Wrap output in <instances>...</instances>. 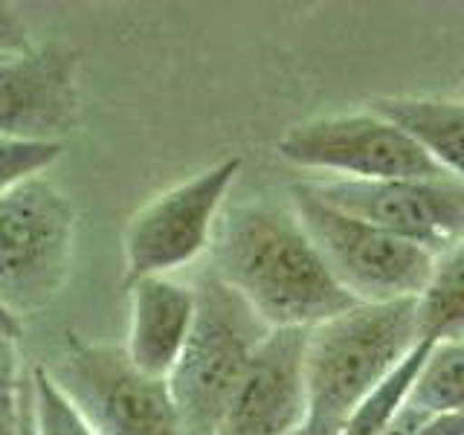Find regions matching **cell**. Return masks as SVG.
<instances>
[{
	"label": "cell",
	"mask_w": 464,
	"mask_h": 435,
	"mask_svg": "<svg viewBox=\"0 0 464 435\" xmlns=\"http://www.w3.org/2000/svg\"><path fill=\"white\" fill-rule=\"evenodd\" d=\"M294 435H331V432H325V430H319V427H314V424H304L299 432H294Z\"/></svg>",
	"instance_id": "obj_26"
},
{
	"label": "cell",
	"mask_w": 464,
	"mask_h": 435,
	"mask_svg": "<svg viewBox=\"0 0 464 435\" xmlns=\"http://www.w3.org/2000/svg\"><path fill=\"white\" fill-rule=\"evenodd\" d=\"M290 207L325 258L331 276L354 302L389 304L424 294L435 267V256L427 250L334 209L302 180L290 186Z\"/></svg>",
	"instance_id": "obj_5"
},
{
	"label": "cell",
	"mask_w": 464,
	"mask_h": 435,
	"mask_svg": "<svg viewBox=\"0 0 464 435\" xmlns=\"http://www.w3.org/2000/svg\"><path fill=\"white\" fill-rule=\"evenodd\" d=\"M79 122V53L47 44L0 58V137L62 142Z\"/></svg>",
	"instance_id": "obj_10"
},
{
	"label": "cell",
	"mask_w": 464,
	"mask_h": 435,
	"mask_svg": "<svg viewBox=\"0 0 464 435\" xmlns=\"http://www.w3.org/2000/svg\"><path fill=\"white\" fill-rule=\"evenodd\" d=\"M415 435H464V412L453 415H430L418 427Z\"/></svg>",
	"instance_id": "obj_21"
},
{
	"label": "cell",
	"mask_w": 464,
	"mask_h": 435,
	"mask_svg": "<svg viewBox=\"0 0 464 435\" xmlns=\"http://www.w3.org/2000/svg\"><path fill=\"white\" fill-rule=\"evenodd\" d=\"M198 316V290L174 276H145L128 285V337L125 354L134 366L160 381L178 366L192 337Z\"/></svg>",
	"instance_id": "obj_12"
},
{
	"label": "cell",
	"mask_w": 464,
	"mask_h": 435,
	"mask_svg": "<svg viewBox=\"0 0 464 435\" xmlns=\"http://www.w3.org/2000/svg\"><path fill=\"white\" fill-rule=\"evenodd\" d=\"M430 415H424V412H418V410H412V406H406V410L401 412V418L392 424L386 432H381V435H415L418 432V427L424 424Z\"/></svg>",
	"instance_id": "obj_23"
},
{
	"label": "cell",
	"mask_w": 464,
	"mask_h": 435,
	"mask_svg": "<svg viewBox=\"0 0 464 435\" xmlns=\"http://www.w3.org/2000/svg\"><path fill=\"white\" fill-rule=\"evenodd\" d=\"M79 215L53 180L0 195V308L18 323L47 311L72 273Z\"/></svg>",
	"instance_id": "obj_4"
},
{
	"label": "cell",
	"mask_w": 464,
	"mask_h": 435,
	"mask_svg": "<svg viewBox=\"0 0 464 435\" xmlns=\"http://www.w3.org/2000/svg\"><path fill=\"white\" fill-rule=\"evenodd\" d=\"M24 372L14 354L0 372V435H18L24 412Z\"/></svg>",
	"instance_id": "obj_19"
},
{
	"label": "cell",
	"mask_w": 464,
	"mask_h": 435,
	"mask_svg": "<svg viewBox=\"0 0 464 435\" xmlns=\"http://www.w3.org/2000/svg\"><path fill=\"white\" fill-rule=\"evenodd\" d=\"M18 435H38V430H35V403H33V374H29V366L24 372V412H21Z\"/></svg>",
	"instance_id": "obj_22"
},
{
	"label": "cell",
	"mask_w": 464,
	"mask_h": 435,
	"mask_svg": "<svg viewBox=\"0 0 464 435\" xmlns=\"http://www.w3.org/2000/svg\"><path fill=\"white\" fill-rule=\"evenodd\" d=\"M192 285L198 316L169 374V389L186 435H218L246 369L273 328L209 267Z\"/></svg>",
	"instance_id": "obj_3"
},
{
	"label": "cell",
	"mask_w": 464,
	"mask_h": 435,
	"mask_svg": "<svg viewBox=\"0 0 464 435\" xmlns=\"http://www.w3.org/2000/svg\"><path fill=\"white\" fill-rule=\"evenodd\" d=\"M62 142H24L0 137V195L33 178H41L62 157Z\"/></svg>",
	"instance_id": "obj_18"
},
{
	"label": "cell",
	"mask_w": 464,
	"mask_h": 435,
	"mask_svg": "<svg viewBox=\"0 0 464 435\" xmlns=\"http://www.w3.org/2000/svg\"><path fill=\"white\" fill-rule=\"evenodd\" d=\"M35 50L33 29L24 21V14L12 4H0V58L6 55H24Z\"/></svg>",
	"instance_id": "obj_20"
},
{
	"label": "cell",
	"mask_w": 464,
	"mask_h": 435,
	"mask_svg": "<svg viewBox=\"0 0 464 435\" xmlns=\"http://www.w3.org/2000/svg\"><path fill=\"white\" fill-rule=\"evenodd\" d=\"M304 328H273L256 352L218 435H294L311 415Z\"/></svg>",
	"instance_id": "obj_11"
},
{
	"label": "cell",
	"mask_w": 464,
	"mask_h": 435,
	"mask_svg": "<svg viewBox=\"0 0 464 435\" xmlns=\"http://www.w3.org/2000/svg\"><path fill=\"white\" fill-rule=\"evenodd\" d=\"M372 111L403 128L444 174L464 183V99L456 96H386Z\"/></svg>",
	"instance_id": "obj_13"
},
{
	"label": "cell",
	"mask_w": 464,
	"mask_h": 435,
	"mask_svg": "<svg viewBox=\"0 0 464 435\" xmlns=\"http://www.w3.org/2000/svg\"><path fill=\"white\" fill-rule=\"evenodd\" d=\"M241 166V157L218 160L130 215L122 232L128 285L145 276H171L212 250L218 221Z\"/></svg>",
	"instance_id": "obj_8"
},
{
	"label": "cell",
	"mask_w": 464,
	"mask_h": 435,
	"mask_svg": "<svg viewBox=\"0 0 464 435\" xmlns=\"http://www.w3.org/2000/svg\"><path fill=\"white\" fill-rule=\"evenodd\" d=\"M6 58H9V55H6Z\"/></svg>",
	"instance_id": "obj_27"
},
{
	"label": "cell",
	"mask_w": 464,
	"mask_h": 435,
	"mask_svg": "<svg viewBox=\"0 0 464 435\" xmlns=\"http://www.w3.org/2000/svg\"><path fill=\"white\" fill-rule=\"evenodd\" d=\"M12 357H14V340L9 337L4 328H0V372H4V366Z\"/></svg>",
	"instance_id": "obj_25"
},
{
	"label": "cell",
	"mask_w": 464,
	"mask_h": 435,
	"mask_svg": "<svg viewBox=\"0 0 464 435\" xmlns=\"http://www.w3.org/2000/svg\"><path fill=\"white\" fill-rule=\"evenodd\" d=\"M0 328H4L12 340H18L24 334V323H18V319H14L6 308H0Z\"/></svg>",
	"instance_id": "obj_24"
},
{
	"label": "cell",
	"mask_w": 464,
	"mask_h": 435,
	"mask_svg": "<svg viewBox=\"0 0 464 435\" xmlns=\"http://www.w3.org/2000/svg\"><path fill=\"white\" fill-rule=\"evenodd\" d=\"M99 435H186L169 381L140 372L122 345L64 334L55 366H47Z\"/></svg>",
	"instance_id": "obj_6"
},
{
	"label": "cell",
	"mask_w": 464,
	"mask_h": 435,
	"mask_svg": "<svg viewBox=\"0 0 464 435\" xmlns=\"http://www.w3.org/2000/svg\"><path fill=\"white\" fill-rule=\"evenodd\" d=\"M302 183L334 209L381 227L435 258L464 241V183L453 178L374 183L304 178Z\"/></svg>",
	"instance_id": "obj_9"
},
{
	"label": "cell",
	"mask_w": 464,
	"mask_h": 435,
	"mask_svg": "<svg viewBox=\"0 0 464 435\" xmlns=\"http://www.w3.org/2000/svg\"><path fill=\"white\" fill-rule=\"evenodd\" d=\"M418 343L464 340V241L435 258L424 294L415 299Z\"/></svg>",
	"instance_id": "obj_14"
},
{
	"label": "cell",
	"mask_w": 464,
	"mask_h": 435,
	"mask_svg": "<svg viewBox=\"0 0 464 435\" xmlns=\"http://www.w3.org/2000/svg\"><path fill=\"white\" fill-rule=\"evenodd\" d=\"M418 345L415 299L354 304L308 331V424L340 435L369 392L395 372Z\"/></svg>",
	"instance_id": "obj_2"
},
{
	"label": "cell",
	"mask_w": 464,
	"mask_h": 435,
	"mask_svg": "<svg viewBox=\"0 0 464 435\" xmlns=\"http://www.w3.org/2000/svg\"><path fill=\"white\" fill-rule=\"evenodd\" d=\"M276 149L287 166L319 174V180L374 183L450 178L403 128L372 108L299 122Z\"/></svg>",
	"instance_id": "obj_7"
},
{
	"label": "cell",
	"mask_w": 464,
	"mask_h": 435,
	"mask_svg": "<svg viewBox=\"0 0 464 435\" xmlns=\"http://www.w3.org/2000/svg\"><path fill=\"white\" fill-rule=\"evenodd\" d=\"M430 348H432L430 343H418L412 352L403 357L401 366L357 403V410L348 415L340 435H381L395 424L401 412L410 406L415 381L430 357Z\"/></svg>",
	"instance_id": "obj_15"
},
{
	"label": "cell",
	"mask_w": 464,
	"mask_h": 435,
	"mask_svg": "<svg viewBox=\"0 0 464 435\" xmlns=\"http://www.w3.org/2000/svg\"><path fill=\"white\" fill-rule=\"evenodd\" d=\"M38 435H99L44 362L29 366Z\"/></svg>",
	"instance_id": "obj_17"
},
{
	"label": "cell",
	"mask_w": 464,
	"mask_h": 435,
	"mask_svg": "<svg viewBox=\"0 0 464 435\" xmlns=\"http://www.w3.org/2000/svg\"><path fill=\"white\" fill-rule=\"evenodd\" d=\"M410 406L424 415L464 412V340L439 343L430 348Z\"/></svg>",
	"instance_id": "obj_16"
},
{
	"label": "cell",
	"mask_w": 464,
	"mask_h": 435,
	"mask_svg": "<svg viewBox=\"0 0 464 435\" xmlns=\"http://www.w3.org/2000/svg\"><path fill=\"white\" fill-rule=\"evenodd\" d=\"M209 270L224 279L270 328L311 331L352 311L294 207L246 200L221 215Z\"/></svg>",
	"instance_id": "obj_1"
}]
</instances>
